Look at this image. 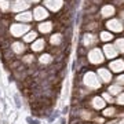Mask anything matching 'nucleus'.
I'll return each mask as SVG.
<instances>
[{
	"mask_svg": "<svg viewBox=\"0 0 124 124\" xmlns=\"http://www.w3.org/2000/svg\"><path fill=\"white\" fill-rule=\"evenodd\" d=\"M106 25H108V28H109L110 31H115V32H120L121 29H123L121 22H120V21H117V19H112V21H109Z\"/></svg>",
	"mask_w": 124,
	"mask_h": 124,
	"instance_id": "nucleus-1",
	"label": "nucleus"
},
{
	"mask_svg": "<svg viewBox=\"0 0 124 124\" xmlns=\"http://www.w3.org/2000/svg\"><path fill=\"white\" fill-rule=\"evenodd\" d=\"M90 59H91V62H101L103 58H102V54L101 51L98 48H94L91 53H90Z\"/></svg>",
	"mask_w": 124,
	"mask_h": 124,
	"instance_id": "nucleus-2",
	"label": "nucleus"
},
{
	"mask_svg": "<svg viewBox=\"0 0 124 124\" xmlns=\"http://www.w3.org/2000/svg\"><path fill=\"white\" fill-rule=\"evenodd\" d=\"M11 31H13V33L15 36H19L21 33H23V32L28 31V26H26V25H15Z\"/></svg>",
	"mask_w": 124,
	"mask_h": 124,
	"instance_id": "nucleus-3",
	"label": "nucleus"
},
{
	"mask_svg": "<svg viewBox=\"0 0 124 124\" xmlns=\"http://www.w3.org/2000/svg\"><path fill=\"white\" fill-rule=\"evenodd\" d=\"M47 6L53 10H58L62 6V0H48L47 1Z\"/></svg>",
	"mask_w": 124,
	"mask_h": 124,
	"instance_id": "nucleus-4",
	"label": "nucleus"
},
{
	"mask_svg": "<svg viewBox=\"0 0 124 124\" xmlns=\"http://www.w3.org/2000/svg\"><path fill=\"white\" fill-rule=\"evenodd\" d=\"M115 14V8L112 7V6H105L103 8H102V15L103 17H112Z\"/></svg>",
	"mask_w": 124,
	"mask_h": 124,
	"instance_id": "nucleus-5",
	"label": "nucleus"
},
{
	"mask_svg": "<svg viewBox=\"0 0 124 124\" xmlns=\"http://www.w3.org/2000/svg\"><path fill=\"white\" fill-rule=\"evenodd\" d=\"M35 18H37V19H41V18H46L47 17V11H46L43 7H37L36 8V11H35Z\"/></svg>",
	"mask_w": 124,
	"mask_h": 124,
	"instance_id": "nucleus-6",
	"label": "nucleus"
},
{
	"mask_svg": "<svg viewBox=\"0 0 124 124\" xmlns=\"http://www.w3.org/2000/svg\"><path fill=\"white\" fill-rule=\"evenodd\" d=\"M110 66H112V69L116 70V72L123 70V69H124V62L123 61H115V62H112V63H110Z\"/></svg>",
	"mask_w": 124,
	"mask_h": 124,
	"instance_id": "nucleus-7",
	"label": "nucleus"
},
{
	"mask_svg": "<svg viewBox=\"0 0 124 124\" xmlns=\"http://www.w3.org/2000/svg\"><path fill=\"white\" fill-rule=\"evenodd\" d=\"M105 53H106L108 57H116V54H117V50L113 47V46H105Z\"/></svg>",
	"mask_w": 124,
	"mask_h": 124,
	"instance_id": "nucleus-8",
	"label": "nucleus"
},
{
	"mask_svg": "<svg viewBox=\"0 0 124 124\" xmlns=\"http://www.w3.org/2000/svg\"><path fill=\"white\" fill-rule=\"evenodd\" d=\"M28 6H29V4L26 3V0H17L13 8L14 10H21V8H26Z\"/></svg>",
	"mask_w": 124,
	"mask_h": 124,
	"instance_id": "nucleus-9",
	"label": "nucleus"
},
{
	"mask_svg": "<svg viewBox=\"0 0 124 124\" xmlns=\"http://www.w3.org/2000/svg\"><path fill=\"white\" fill-rule=\"evenodd\" d=\"M95 41H97V39H95V37H94V35H87L84 37V43L85 44H94V43H95Z\"/></svg>",
	"mask_w": 124,
	"mask_h": 124,
	"instance_id": "nucleus-10",
	"label": "nucleus"
},
{
	"mask_svg": "<svg viewBox=\"0 0 124 124\" xmlns=\"http://www.w3.org/2000/svg\"><path fill=\"white\" fill-rule=\"evenodd\" d=\"M39 28H40V31H41V32H50V31H51V23H50V22L41 23Z\"/></svg>",
	"mask_w": 124,
	"mask_h": 124,
	"instance_id": "nucleus-11",
	"label": "nucleus"
},
{
	"mask_svg": "<svg viewBox=\"0 0 124 124\" xmlns=\"http://www.w3.org/2000/svg\"><path fill=\"white\" fill-rule=\"evenodd\" d=\"M116 48L119 51H124V39H119L116 41Z\"/></svg>",
	"mask_w": 124,
	"mask_h": 124,
	"instance_id": "nucleus-12",
	"label": "nucleus"
},
{
	"mask_svg": "<svg viewBox=\"0 0 124 124\" xmlns=\"http://www.w3.org/2000/svg\"><path fill=\"white\" fill-rule=\"evenodd\" d=\"M113 36H112V33H109V32H102L101 33V39L103 40V41H108V40H110Z\"/></svg>",
	"mask_w": 124,
	"mask_h": 124,
	"instance_id": "nucleus-13",
	"label": "nucleus"
},
{
	"mask_svg": "<svg viewBox=\"0 0 124 124\" xmlns=\"http://www.w3.org/2000/svg\"><path fill=\"white\" fill-rule=\"evenodd\" d=\"M32 18L31 13H23L22 15H18V19H21V21H29Z\"/></svg>",
	"mask_w": 124,
	"mask_h": 124,
	"instance_id": "nucleus-14",
	"label": "nucleus"
},
{
	"mask_svg": "<svg viewBox=\"0 0 124 124\" xmlns=\"http://www.w3.org/2000/svg\"><path fill=\"white\" fill-rule=\"evenodd\" d=\"M99 75L102 76V79L105 80V81H108V80H109V77H110V75H109V73H108V72L105 70V69H102V70H99Z\"/></svg>",
	"mask_w": 124,
	"mask_h": 124,
	"instance_id": "nucleus-15",
	"label": "nucleus"
},
{
	"mask_svg": "<svg viewBox=\"0 0 124 124\" xmlns=\"http://www.w3.org/2000/svg\"><path fill=\"white\" fill-rule=\"evenodd\" d=\"M43 46H44V40H39V41L33 46V48H35V50H41V47H43Z\"/></svg>",
	"mask_w": 124,
	"mask_h": 124,
	"instance_id": "nucleus-16",
	"label": "nucleus"
},
{
	"mask_svg": "<svg viewBox=\"0 0 124 124\" xmlns=\"http://www.w3.org/2000/svg\"><path fill=\"white\" fill-rule=\"evenodd\" d=\"M14 51H17V53H21V51H23V46L19 44V43H15V44H14Z\"/></svg>",
	"mask_w": 124,
	"mask_h": 124,
	"instance_id": "nucleus-17",
	"label": "nucleus"
},
{
	"mask_svg": "<svg viewBox=\"0 0 124 124\" xmlns=\"http://www.w3.org/2000/svg\"><path fill=\"white\" fill-rule=\"evenodd\" d=\"M36 37V33L35 32H31V33H28L26 36H25V40H26V41H31V40H33Z\"/></svg>",
	"mask_w": 124,
	"mask_h": 124,
	"instance_id": "nucleus-18",
	"label": "nucleus"
},
{
	"mask_svg": "<svg viewBox=\"0 0 124 124\" xmlns=\"http://www.w3.org/2000/svg\"><path fill=\"white\" fill-rule=\"evenodd\" d=\"M51 41H53L54 44H55V43H59V41H61V37H59V35H55L53 39H51Z\"/></svg>",
	"mask_w": 124,
	"mask_h": 124,
	"instance_id": "nucleus-19",
	"label": "nucleus"
},
{
	"mask_svg": "<svg viewBox=\"0 0 124 124\" xmlns=\"http://www.w3.org/2000/svg\"><path fill=\"white\" fill-rule=\"evenodd\" d=\"M94 102H95V106H99V108L103 106V102H102V99H99V98H97Z\"/></svg>",
	"mask_w": 124,
	"mask_h": 124,
	"instance_id": "nucleus-20",
	"label": "nucleus"
},
{
	"mask_svg": "<svg viewBox=\"0 0 124 124\" xmlns=\"http://www.w3.org/2000/svg\"><path fill=\"white\" fill-rule=\"evenodd\" d=\"M0 6H1V7H3V8H7V7H8V4H7V1H4V0H0Z\"/></svg>",
	"mask_w": 124,
	"mask_h": 124,
	"instance_id": "nucleus-21",
	"label": "nucleus"
},
{
	"mask_svg": "<svg viewBox=\"0 0 124 124\" xmlns=\"http://www.w3.org/2000/svg\"><path fill=\"white\" fill-rule=\"evenodd\" d=\"M47 62V61H50V55H43V57H41V62Z\"/></svg>",
	"mask_w": 124,
	"mask_h": 124,
	"instance_id": "nucleus-22",
	"label": "nucleus"
},
{
	"mask_svg": "<svg viewBox=\"0 0 124 124\" xmlns=\"http://www.w3.org/2000/svg\"><path fill=\"white\" fill-rule=\"evenodd\" d=\"M113 112H115L113 109H108V110H105V115H106V116H109V115H113Z\"/></svg>",
	"mask_w": 124,
	"mask_h": 124,
	"instance_id": "nucleus-23",
	"label": "nucleus"
},
{
	"mask_svg": "<svg viewBox=\"0 0 124 124\" xmlns=\"http://www.w3.org/2000/svg\"><path fill=\"white\" fill-rule=\"evenodd\" d=\"M119 91H120L119 87H112V93H119Z\"/></svg>",
	"mask_w": 124,
	"mask_h": 124,
	"instance_id": "nucleus-24",
	"label": "nucleus"
},
{
	"mask_svg": "<svg viewBox=\"0 0 124 124\" xmlns=\"http://www.w3.org/2000/svg\"><path fill=\"white\" fill-rule=\"evenodd\" d=\"M119 102H120V103H124V95L119 98Z\"/></svg>",
	"mask_w": 124,
	"mask_h": 124,
	"instance_id": "nucleus-25",
	"label": "nucleus"
},
{
	"mask_svg": "<svg viewBox=\"0 0 124 124\" xmlns=\"http://www.w3.org/2000/svg\"><path fill=\"white\" fill-rule=\"evenodd\" d=\"M119 81H120V83H121V81H123V83H124V76H123V77L120 76V77H119Z\"/></svg>",
	"mask_w": 124,
	"mask_h": 124,
	"instance_id": "nucleus-26",
	"label": "nucleus"
},
{
	"mask_svg": "<svg viewBox=\"0 0 124 124\" xmlns=\"http://www.w3.org/2000/svg\"><path fill=\"white\" fill-rule=\"evenodd\" d=\"M123 18H124V14H123Z\"/></svg>",
	"mask_w": 124,
	"mask_h": 124,
	"instance_id": "nucleus-27",
	"label": "nucleus"
},
{
	"mask_svg": "<svg viewBox=\"0 0 124 124\" xmlns=\"http://www.w3.org/2000/svg\"><path fill=\"white\" fill-rule=\"evenodd\" d=\"M35 1H37V0H35Z\"/></svg>",
	"mask_w": 124,
	"mask_h": 124,
	"instance_id": "nucleus-28",
	"label": "nucleus"
}]
</instances>
